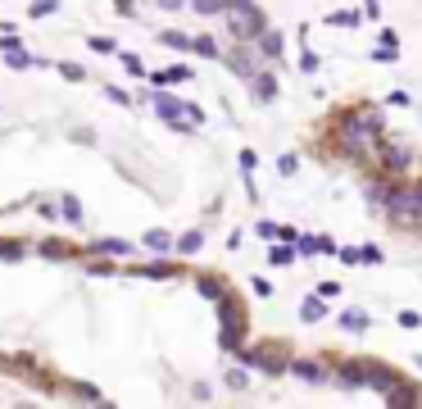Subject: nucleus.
Returning <instances> with one entry per match:
<instances>
[{
  "mask_svg": "<svg viewBox=\"0 0 422 409\" xmlns=\"http://www.w3.org/2000/svg\"><path fill=\"white\" fill-rule=\"evenodd\" d=\"M386 218L395 227H422V182L418 187H409V182L395 187V200L386 204Z\"/></svg>",
  "mask_w": 422,
  "mask_h": 409,
  "instance_id": "f257e3e1",
  "label": "nucleus"
},
{
  "mask_svg": "<svg viewBox=\"0 0 422 409\" xmlns=\"http://www.w3.org/2000/svg\"><path fill=\"white\" fill-rule=\"evenodd\" d=\"M228 32L232 41H259L268 32V19H263L259 5H250V10H228Z\"/></svg>",
  "mask_w": 422,
  "mask_h": 409,
  "instance_id": "f03ea898",
  "label": "nucleus"
},
{
  "mask_svg": "<svg viewBox=\"0 0 422 409\" xmlns=\"http://www.w3.org/2000/svg\"><path fill=\"white\" fill-rule=\"evenodd\" d=\"M413 146L409 141H381V151H377V169L386 173V178H404V173H413Z\"/></svg>",
  "mask_w": 422,
  "mask_h": 409,
  "instance_id": "7ed1b4c3",
  "label": "nucleus"
},
{
  "mask_svg": "<svg viewBox=\"0 0 422 409\" xmlns=\"http://www.w3.org/2000/svg\"><path fill=\"white\" fill-rule=\"evenodd\" d=\"M150 100H154V114H159V119L168 123L173 132H191V105H182L177 96H168L163 86H154Z\"/></svg>",
  "mask_w": 422,
  "mask_h": 409,
  "instance_id": "20e7f679",
  "label": "nucleus"
},
{
  "mask_svg": "<svg viewBox=\"0 0 422 409\" xmlns=\"http://www.w3.org/2000/svg\"><path fill=\"white\" fill-rule=\"evenodd\" d=\"M332 382L336 387H368V359H336Z\"/></svg>",
  "mask_w": 422,
  "mask_h": 409,
  "instance_id": "39448f33",
  "label": "nucleus"
},
{
  "mask_svg": "<svg viewBox=\"0 0 422 409\" xmlns=\"http://www.w3.org/2000/svg\"><path fill=\"white\" fill-rule=\"evenodd\" d=\"M254 59H259V46H254V50H250V46H237V50H228V55H223V64H228L237 77H245V82H250L254 73H259V68H254Z\"/></svg>",
  "mask_w": 422,
  "mask_h": 409,
  "instance_id": "423d86ee",
  "label": "nucleus"
},
{
  "mask_svg": "<svg viewBox=\"0 0 422 409\" xmlns=\"http://www.w3.org/2000/svg\"><path fill=\"white\" fill-rule=\"evenodd\" d=\"M395 382H400V373H395L390 364H372V359H368V387H372V391H381V396H386Z\"/></svg>",
  "mask_w": 422,
  "mask_h": 409,
  "instance_id": "0eeeda50",
  "label": "nucleus"
},
{
  "mask_svg": "<svg viewBox=\"0 0 422 409\" xmlns=\"http://www.w3.org/2000/svg\"><path fill=\"white\" fill-rule=\"evenodd\" d=\"M250 96L259 100V105H272V100H277V77L272 73H254L250 77Z\"/></svg>",
  "mask_w": 422,
  "mask_h": 409,
  "instance_id": "6e6552de",
  "label": "nucleus"
},
{
  "mask_svg": "<svg viewBox=\"0 0 422 409\" xmlns=\"http://www.w3.org/2000/svg\"><path fill=\"white\" fill-rule=\"evenodd\" d=\"M291 377H300V382H327V373H323V364L318 359H291Z\"/></svg>",
  "mask_w": 422,
  "mask_h": 409,
  "instance_id": "1a4fd4ad",
  "label": "nucleus"
},
{
  "mask_svg": "<svg viewBox=\"0 0 422 409\" xmlns=\"http://www.w3.org/2000/svg\"><path fill=\"white\" fill-rule=\"evenodd\" d=\"M0 50H5V64H10V68H32V55L19 46V37H5Z\"/></svg>",
  "mask_w": 422,
  "mask_h": 409,
  "instance_id": "9d476101",
  "label": "nucleus"
},
{
  "mask_svg": "<svg viewBox=\"0 0 422 409\" xmlns=\"http://www.w3.org/2000/svg\"><path fill=\"white\" fill-rule=\"evenodd\" d=\"M418 400H422V391L413 387V382H404V377L386 391V405H418Z\"/></svg>",
  "mask_w": 422,
  "mask_h": 409,
  "instance_id": "9b49d317",
  "label": "nucleus"
},
{
  "mask_svg": "<svg viewBox=\"0 0 422 409\" xmlns=\"http://www.w3.org/2000/svg\"><path fill=\"white\" fill-rule=\"evenodd\" d=\"M300 318L304 323H318V318H327V296L318 291V296H309V301L300 305Z\"/></svg>",
  "mask_w": 422,
  "mask_h": 409,
  "instance_id": "f8f14e48",
  "label": "nucleus"
},
{
  "mask_svg": "<svg viewBox=\"0 0 422 409\" xmlns=\"http://www.w3.org/2000/svg\"><path fill=\"white\" fill-rule=\"evenodd\" d=\"M254 46H259V55H263V59H277V55H281V32H277V28H268V32H263Z\"/></svg>",
  "mask_w": 422,
  "mask_h": 409,
  "instance_id": "ddd939ff",
  "label": "nucleus"
},
{
  "mask_svg": "<svg viewBox=\"0 0 422 409\" xmlns=\"http://www.w3.org/2000/svg\"><path fill=\"white\" fill-rule=\"evenodd\" d=\"M150 82H154V86H168V82H191V68H186V64H173V68H163V73H154Z\"/></svg>",
  "mask_w": 422,
  "mask_h": 409,
  "instance_id": "4468645a",
  "label": "nucleus"
},
{
  "mask_svg": "<svg viewBox=\"0 0 422 409\" xmlns=\"http://www.w3.org/2000/svg\"><path fill=\"white\" fill-rule=\"evenodd\" d=\"M195 291H200L205 301H223V296H228V291H223V282H218V278H195Z\"/></svg>",
  "mask_w": 422,
  "mask_h": 409,
  "instance_id": "2eb2a0df",
  "label": "nucleus"
},
{
  "mask_svg": "<svg viewBox=\"0 0 422 409\" xmlns=\"http://www.w3.org/2000/svg\"><path fill=\"white\" fill-rule=\"evenodd\" d=\"M200 246H205V232H200V227H191V232H182V237H177V250H182V255H195Z\"/></svg>",
  "mask_w": 422,
  "mask_h": 409,
  "instance_id": "dca6fc26",
  "label": "nucleus"
},
{
  "mask_svg": "<svg viewBox=\"0 0 422 409\" xmlns=\"http://www.w3.org/2000/svg\"><path fill=\"white\" fill-rule=\"evenodd\" d=\"M191 10L205 19H218V14H228V0H191Z\"/></svg>",
  "mask_w": 422,
  "mask_h": 409,
  "instance_id": "f3484780",
  "label": "nucleus"
},
{
  "mask_svg": "<svg viewBox=\"0 0 422 409\" xmlns=\"http://www.w3.org/2000/svg\"><path fill=\"white\" fill-rule=\"evenodd\" d=\"M41 255L46 259H73V246H68V241H50V237H46L41 241Z\"/></svg>",
  "mask_w": 422,
  "mask_h": 409,
  "instance_id": "a211bd4d",
  "label": "nucleus"
},
{
  "mask_svg": "<svg viewBox=\"0 0 422 409\" xmlns=\"http://www.w3.org/2000/svg\"><path fill=\"white\" fill-rule=\"evenodd\" d=\"M159 41H163V46H173V50H195V37H186V32H168V28L159 32Z\"/></svg>",
  "mask_w": 422,
  "mask_h": 409,
  "instance_id": "6ab92c4d",
  "label": "nucleus"
},
{
  "mask_svg": "<svg viewBox=\"0 0 422 409\" xmlns=\"http://www.w3.org/2000/svg\"><path fill=\"white\" fill-rule=\"evenodd\" d=\"M341 327H345V332H368V314L345 310V314H341Z\"/></svg>",
  "mask_w": 422,
  "mask_h": 409,
  "instance_id": "aec40b11",
  "label": "nucleus"
},
{
  "mask_svg": "<svg viewBox=\"0 0 422 409\" xmlns=\"http://www.w3.org/2000/svg\"><path fill=\"white\" fill-rule=\"evenodd\" d=\"M132 273H141V278H173L177 264H163L159 259V264H145V269H132Z\"/></svg>",
  "mask_w": 422,
  "mask_h": 409,
  "instance_id": "412c9836",
  "label": "nucleus"
},
{
  "mask_svg": "<svg viewBox=\"0 0 422 409\" xmlns=\"http://www.w3.org/2000/svg\"><path fill=\"white\" fill-rule=\"evenodd\" d=\"M295 255H300V246H291V241H281V246H272V250H268L272 264H291Z\"/></svg>",
  "mask_w": 422,
  "mask_h": 409,
  "instance_id": "4be33fe9",
  "label": "nucleus"
},
{
  "mask_svg": "<svg viewBox=\"0 0 422 409\" xmlns=\"http://www.w3.org/2000/svg\"><path fill=\"white\" fill-rule=\"evenodd\" d=\"M91 250H96V255H128V241H91Z\"/></svg>",
  "mask_w": 422,
  "mask_h": 409,
  "instance_id": "5701e85b",
  "label": "nucleus"
},
{
  "mask_svg": "<svg viewBox=\"0 0 422 409\" xmlns=\"http://www.w3.org/2000/svg\"><path fill=\"white\" fill-rule=\"evenodd\" d=\"M359 19H363V14H350V10L327 14V23H332V28H359Z\"/></svg>",
  "mask_w": 422,
  "mask_h": 409,
  "instance_id": "b1692460",
  "label": "nucleus"
},
{
  "mask_svg": "<svg viewBox=\"0 0 422 409\" xmlns=\"http://www.w3.org/2000/svg\"><path fill=\"white\" fill-rule=\"evenodd\" d=\"M195 55H205V59H223V50H218L214 37H195Z\"/></svg>",
  "mask_w": 422,
  "mask_h": 409,
  "instance_id": "393cba45",
  "label": "nucleus"
},
{
  "mask_svg": "<svg viewBox=\"0 0 422 409\" xmlns=\"http://www.w3.org/2000/svg\"><path fill=\"white\" fill-rule=\"evenodd\" d=\"M145 246H150V250H168V246H173V237H168L163 227H154V232H145Z\"/></svg>",
  "mask_w": 422,
  "mask_h": 409,
  "instance_id": "a878e982",
  "label": "nucleus"
},
{
  "mask_svg": "<svg viewBox=\"0 0 422 409\" xmlns=\"http://www.w3.org/2000/svg\"><path fill=\"white\" fill-rule=\"evenodd\" d=\"M87 50H96V55H114L119 46L109 41V37H87Z\"/></svg>",
  "mask_w": 422,
  "mask_h": 409,
  "instance_id": "bb28decb",
  "label": "nucleus"
},
{
  "mask_svg": "<svg viewBox=\"0 0 422 409\" xmlns=\"http://www.w3.org/2000/svg\"><path fill=\"white\" fill-rule=\"evenodd\" d=\"M59 10V0H32V19H50Z\"/></svg>",
  "mask_w": 422,
  "mask_h": 409,
  "instance_id": "cd10ccee",
  "label": "nucleus"
},
{
  "mask_svg": "<svg viewBox=\"0 0 422 409\" xmlns=\"http://www.w3.org/2000/svg\"><path fill=\"white\" fill-rule=\"evenodd\" d=\"M295 169H300V155H281V160H277V173H281V178H295Z\"/></svg>",
  "mask_w": 422,
  "mask_h": 409,
  "instance_id": "c85d7f7f",
  "label": "nucleus"
},
{
  "mask_svg": "<svg viewBox=\"0 0 422 409\" xmlns=\"http://www.w3.org/2000/svg\"><path fill=\"white\" fill-rule=\"evenodd\" d=\"M64 218L68 223H82V204H77V196H64Z\"/></svg>",
  "mask_w": 422,
  "mask_h": 409,
  "instance_id": "c756f323",
  "label": "nucleus"
},
{
  "mask_svg": "<svg viewBox=\"0 0 422 409\" xmlns=\"http://www.w3.org/2000/svg\"><path fill=\"white\" fill-rule=\"evenodd\" d=\"M254 232H259L263 241H281V223H268V218H263V223L254 227Z\"/></svg>",
  "mask_w": 422,
  "mask_h": 409,
  "instance_id": "7c9ffc66",
  "label": "nucleus"
},
{
  "mask_svg": "<svg viewBox=\"0 0 422 409\" xmlns=\"http://www.w3.org/2000/svg\"><path fill=\"white\" fill-rule=\"evenodd\" d=\"M87 273H96V278H105V273H119V264H109V259H91Z\"/></svg>",
  "mask_w": 422,
  "mask_h": 409,
  "instance_id": "2f4dec72",
  "label": "nucleus"
},
{
  "mask_svg": "<svg viewBox=\"0 0 422 409\" xmlns=\"http://www.w3.org/2000/svg\"><path fill=\"white\" fill-rule=\"evenodd\" d=\"M59 73H64L68 82H87V68L82 64H59Z\"/></svg>",
  "mask_w": 422,
  "mask_h": 409,
  "instance_id": "473e14b6",
  "label": "nucleus"
},
{
  "mask_svg": "<svg viewBox=\"0 0 422 409\" xmlns=\"http://www.w3.org/2000/svg\"><path fill=\"white\" fill-rule=\"evenodd\" d=\"M228 387H232V391H245V387H250L245 368H232V373H228Z\"/></svg>",
  "mask_w": 422,
  "mask_h": 409,
  "instance_id": "72a5a7b5",
  "label": "nucleus"
},
{
  "mask_svg": "<svg viewBox=\"0 0 422 409\" xmlns=\"http://www.w3.org/2000/svg\"><path fill=\"white\" fill-rule=\"evenodd\" d=\"M19 255H23L19 241H0V259H19Z\"/></svg>",
  "mask_w": 422,
  "mask_h": 409,
  "instance_id": "f704fd0d",
  "label": "nucleus"
},
{
  "mask_svg": "<svg viewBox=\"0 0 422 409\" xmlns=\"http://www.w3.org/2000/svg\"><path fill=\"white\" fill-rule=\"evenodd\" d=\"M341 259H345V264H363V246H345Z\"/></svg>",
  "mask_w": 422,
  "mask_h": 409,
  "instance_id": "c9c22d12",
  "label": "nucleus"
},
{
  "mask_svg": "<svg viewBox=\"0 0 422 409\" xmlns=\"http://www.w3.org/2000/svg\"><path fill=\"white\" fill-rule=\"evenodd\" d=\"M300 73H318V55H309V50L300 55Z\"/></svg>",
  "mask_w": 422,
  "mask_h": 409,
  "instance_id": "e433bc0d",
  "label": "nucleus"
},
{
  "mask_svg": "<svg viewBox=\"0 0 422 409\" xmlns=\"http://www.w3.org/2000/svg\"><path fill=\"white\" fill-rule=\"evenodd\" d=\"M254 164H259V155H254V151H241V173H254Z\"/></svg>",
  "mask_w": 422,
  "mask_h": 409,
  "instance_id": "4c0bfd02",
  "label": "nucleus"
},
{
  "mask_svg": "<svg viewBox=\"0 0 422 409\" xmlns=\"http://www.w3.org/2000/svg\"><path fill=\"white\" fill-rule=\"evenodd\" d=\"M422 323V314H413V310H400V327H418Z\"/></svg>",
  "mask_w": 422,
  "mask_h": 409,
  "instance_id": "58836bf2",
  "label": "nucleus"
},
{
  "mask_svg": "<svg viewBox=\"0 0 422 409\" xmlns=\"http://www.w3.org/2000/svg\"><path fill=\"white\" fill-rule=\"evenodd\" d=\"M250 287H254V296H272V282H268V278H254Z\"/></svg>",
  "mask_w": 422,
  "mask_h": 409,
  "instance_id": "ea45409f",
  "label": "nucleus"
},
{
  "mask_svg": "<svg viewBox=\"0 0 422 409\" xmlns=\"http://www.w3.org/2000/svg\"><path fill=\"white\" fill-rule=\"evenodd\" d=\"M105 96H109V100H114V105H128V100H132V96H128V91H119V86H109Z\"/></svg>",
  "mask_w": 422,
  "mask_h": 409,
  "instance_id": "a19ab883",
  "label": "nucleus"
},
{
  "mask_svg": "<svg viewBox=\"0 0 422 409\" xmlns=\"http://www.w3.org/2000/svg\"><path fill=\"white\" fill-rule=\"evenodd\" d=\"M386 105H400V109H404V105H409V91H390Z\"/></svg>",
  "mask_w": 422,
  "mask_h": 409,
  "instance_id": "79ce46f5",
  "label": "nucleus"
},
{
  "mask_svg": "<svg viewBox=\"0 0 422 409\" xmlns=\"http://www.w3.org/2000/svg\"><path fill=\"white\" fill-rule=\"evenodd\" d=\"M327 296V301H336V296H341V282H323V287H318Z\"/></svg>",
  "mask_w": 422,
  "mask_h": 409,
  "instance_id": "37998d69",
  "label": "nucleus"
},
{
  "mask_svg": "<svg viewBox=\"0 0 422 409\" xmlns=\"http://www.w3.org/2000/svg\"><path fill=\"white\" fill-rule=\"evenodd\" d=\"M363 264H381V250L377 246H363Z\"/></svg>",
  "mask_w": 422,
  "mask_h": 409,
  "instance_id": "c03bdc74",
  "label": "nucleus"
},
{
  "mask_svg": "<svg viewBox=\"0 0 422 409\" xmlns=\"http://www.w3.org/2000/svg\"><path fill=\"white\" fill-rule=\"evenodd\" d=\"M73 396H77V400H100V391H96V387H77Z\"/></svg>",
  "mask_w": 422,
  "mask_h": 409,
  "instance_id": "a18cd8bd",
  "label": "nucleus"
},
{
  "mask_svg": "<svg viewBox=\"0 0 422 409\" xmlns=\"http://www.w3.org/2000/svg\"><path fill=\"white\" fill-rule=\"evenodd\" d=\"M363 14H368V19H377V14H381V0H363Z\"/></svg>",
  "mask_w": 422,
  "mask_h": 409,
  "instance_id": "49530a36",
  "label": "nucleus"
},
{
  "mask_svg": "<svg viewBox=\"0 0 422 409\" xmlns=\"http://www.w3.org/2000/svg\"><path fill=\"white\" fill-rule=\"evenodd\" d=\"M182 5H191V0H159V10H168V14H173V10H182Z\"/></svg>",
  "mask_w": 422,
  "mask_h": 409,
  "instance_id": "de8ad7c7",
  "label": "nucleus"
},
{
  "mask_svg": "<svg viewBox=\"0 0 422 409\" xmlns=\"http://www.w3.org/2000/svg\"><path fill=\"white\" fill-rule=\"evenodd\" d=\"M254 0H228V10H250Z\"/></svg>",
  "mask_w": 422,
  "mask_h": 409,
  "instance_id": "09e8293b",
  "label": "nucleus"
},
{
  "mask_svg": "<svg viewBox=\"0 0 422 409\" xmlns=\"http://www.w3.org/2000/svg\"><path fill=\"white\" fill-rule=\"evenodd\" d=\"M119 5V14H132V0H114Z\"/></svg>",
  "mask_w": 422,
  "mask_h": 409,
  "instance_id": "8fccbe9b",
  "label": "nucleus"
}]
</instances>
